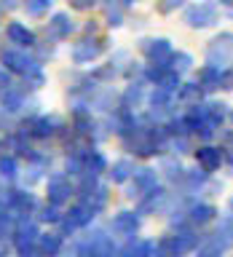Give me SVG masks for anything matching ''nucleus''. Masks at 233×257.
<instances>
[{"label": "nucleus", "instance_id": "cd10ccee", "mask_svg": "<svg viewBox=\"0 0 233 257\" xmlns=\"http://www.w3.org/2000/svg\"><path fill=\"white\" fill-rule=\"evenodd\" d=\"M153 252H156V257H180L182 254L180 249H177L174 236H164L156 246H153Z\"/></svg>", "mask_w": 233, "mask_h": 257}, {"label": "nucleus", "instance_id": "c85d7f7f", "mask_svg": "<svg viewBox=\"0 0 233 257\" xmlns=\"http://www.w3.org/2000/svg\"><path fill=\"white\" fill-rule=\"evenodd\" d=\"M24 11H27L30 16H43L51 11V6H54V0H24Z\"/></svg>", "mask_w": 233, "mask_h": 257}, {"label": "nucleus", "instance_id": "dca6fc26", "mask_svg": "<svg viewBox=\"0 0 233 257\" xmlns=\"http://www.w3.org/2000/svg\"><path fill=\"white\" fill-rule=\"evenodd\" d=\"M80 158H83V174H94V177H99L102 172H107V158H104L99 150H94V148H83Z\"/></svg>", "mask_w": 233, "mask_h": 257}, {"label": "nucleus", "instance_id": "49530a36", "mask_svg": "<svg viewBox=\"0 0 233 257\" xmlns=\"http://www.w3.org/2000/svg\"><path fill=\"white\" fill-rule=\"evenodd\" d=\"M230 118H233V115H230Z\"/></svg>", "mask_w": 233, "mask_h": 257}, {"label": "nucleus", "instance_id": "ea45409f", "mask_svg": "<svg viewBox=\"0 0 233 257\" xmlns=\"http://www.w3.org/2000/svg\"><path fill=\"white\" fill-rule=\"evenodd\" d=\"M0 8H16V0H3V6Z\"/></svg>", "mask_w": 233, "mask_h": 257}, {"label": "nucleus", "instance_id": "f03ea898", "mask_svg": "<svg viewBox=\"0 0 233 257\" xmlns=\"http://www.w3.org/2000/svg\"><path fill=\"white\" fill-rule=\"evenodd\" d=\"M0 62L8 72H16V75H27L30 70L40 67V62L30 54V48H16V46L0 48Z\"/></svg>", "mask_w": 233, "mask_h": 257}, {"label": "nucleus", "instance_id": "6ab92c4d", "mask_svg": "<svg viewBox=\"0 0 233 257\" xmlns=\"http://www.w3.org/2000/svg\"><path fill=\"white\" fill-rule=\"evenodd\" d=\"M198 88L201 91H214V88H220V67L204 64V67L198 70Z\"/></svg>", "mask_w": 233, "mask_h": 257}, {"label": "nucleus", "instance_id": "473e14b6", "mask_svg": "<svg viewBox=\"0 0 233 257\" xmlns=\"http://www.w3.org/2000/svg\"><path fill=\"white\" fill-rule=\"evenodd\" d=\"M40 220H43V222H59V220H62L59 206H54V204L43 206V209H40Z\"/></svg>", "mask_w": 233, "mask_h": 257}, {"label": "nucleus", "instance_id": "c9c22d12", "mask_svg": "<svg viewBox=\"0 0 233 257\" xmlns=\"http://www.w3.org/2000/svg\"><path fill=\"white\" fill-rule=\"evenodd\" d=\"M188 0H161V6H158V11L161 14H172L174 8H180V6H185Z\"/></svg>", "mask_w": 233, "mask_h": 257}, {"label": "nucleus", "instance_id": "37998d69", "mask_svg": "<svg viewBox=\"0 0 233 257\" xmlns=\"http://www.w3.org/2000/svg\"><path fill=\"white\" fill-rule=\"evenodd\" d=\"M220 6H233V0H220Z\"/></svg>", "mask_w": 233, "mask_h": 257}, {"label": "nucleus", "instance_id": "a19ab883", "mask_svg": "<svg viewBox=\"0 0 233 257\" xmlns=\"http://www.w3.org/2000/svg\"><path fill=\"white\" fill-rule=\"evenodd\" d=\"M118 3H121V6H137L140 0H118Z\"/></svg>", "mask_w": 233, "mask_h": 257}, {"label": "nucleus", "instance_id": "2f4dec72", "mask_svg": "<svg viewBox=\"0 0 233 257\" xmlns=\"http://www.w3.org/2000/svg\"><path fill=\"white\" fill-rule=\"evenodd\" d=\"M22 78H24V86H22L24 91H27V88H32V91H38V88L46 83V75H43V70H40V67L30 70L27 75H22Z\"/></svg>", "mask_w": 233, "mask_h": 257}, {"label": "nucleus", "instance_id": "c03bdc74", "mask_svg": "<svg viewBox=\"0 0 233 257\" xmlns=\"http://www.w3.org/2000/svg\"><path fill=\"white\" fill-rule=\"evenodd\" d=\"M3 115H6V112H3V110H0V120H3Z\"/></svg>", "mask_w": 233, "mask_h": 257}, {"label": "nucleus", "instance_id": "bb28decb", "mask_svg": "<svg viewBox=\"0 0 233 257\" xmlns=\"http://www.w3.org/2000/svg\"><path fill=\"white\" fill-rule=\"evenodd\" d=\"M169 67H172L177 75H185V72L193 70V56L185 54V51H172V56H169Z\"/></svg>", "mask_w": 233, "mask_h": 257}, {"label": "nucleus", "instance_id": "a878e982", "mask_svg": "<svg viewBox=\"0 0 233 257\" xmlns=\"http://www.w3.org/2000/svg\"><path fill=\"white\" fill-rule=\"evenodd\" d=\"M124 257H153V244L150 241H142V238H132L129 244L124 246Z\"/></svg>", "mask_w": 233, "mask_h": 257}, {"label": "nucleus", "instance_id": "a211bd4d", "mask_svg": "<svg viewBox=\"0 0 233 257\" xmlns=\"http://www.w3.org/2000/svg\"><path fill=\"white\" fill-rule=\"evenodd\" d=\"M142 201H140V214H150V212H156V209L164 204V198H166V190L164 188H153V190H148V193H142L140 196Z\"/></svg>", "mask_w": 233, "mask_h": 257}, {"label": "nucleus", "instance_id": "5701e85b", "mask_svg": "<svg viewBox=\"0 0 233 257\" xmlns=\"http://www.w3.org/2000/svg\"><path fill=\"white\" fill-rule=\"evenodd\" d=\"M217 217V209L212 206V204H196V206H190V225H206V222H212Z\"/></svg>", "mask_w": 233, "mask_h": 257}, {"label": "nucleus", "instance_id": "58836bf2", "mask_svg": "<svg viewBox=\"0 0 233 257\" xmlns=\"http://www.w3.org/2000/svg\"><path fill=\"white\" fill-rule=\"evenodd\" d=\"M11 83H14V80H11V72H8L6 67H0V94H3Z\"/></svg>", "mask_w": 233, "mask_h": 257}, {"label": "nucleus", "instance_id": "79ce46f5", "mask_svg": "<svg viewBox=\"0 0 233 257\" xmlns=\"http://www.w3.org/2000/svg\"><path fill=\"white\" fill-rule=\"evenodd\" d=\"M0 257H6V241H0Z\"/></svg>", "mask_w": 233, "mask_h": 257}, {"label": "nucleus", "instance_id": "f8f14e48", "mask_svg": "<svg viewBox=\"0 0 233 257\" xmlns=\"http://www.w3.org/2000/svg\"><path fill=\"white\" fill-rule=\"evenodd\" d=\"M27 107V96H24V88L22 86H8L3 94H0V110L6 112V115H16V112H22Z\"/></svg>", "mask_w": 233, "mask_h": 257}, {"label": "nucleus", "instance_id": "f257e3e1", "mask_svg": "<svg viewBox=\"0 0 233 257\" xmlns=\"http://www.w3.org/2000/svg\"><path fill=\"white\" fill-rule=\"evenodd\" d=\"M217 22H220V8L214 0H198V3H190L185 8V24L193 30L214 27Z\"/></svg>", "mask_w": 233, "mask_h": 257}, {"label": "nucleus", "instance_id": "e433bc0d", "mask_svg": "<svg viewBox=\"0 0 233 257\" xmlns=\"http://www.w3.org/2000/svg\"><path fill=\"white\" fill-rule=\"evenodd\" d=\"M107 24L110 27H121V24H124V16H121V11L112 6H107Z\"/></svg>", "mask_w": 233, "mask_h": 257}, {"label": "nucleus", "instance_id": "393cba45", "mask_svg": "<svg viewBox=\"0 0 233 257\" xmlns=\"http://www.w3.org/2000/svg\"><path fill=\"white\" fill-rule=\"evenodd\" d=\"M228 104H222V102H209V104H204V120H209L212 126H217L220 128L222 126V120L228 118Z\"/></svg>", "mask_w": 233, "mask_h": 257}, {"label": "nucleus", "instance_id": "39448f33", "mask_svg": "<svg viewBox=\"0 0 233 257\" xmlns=\"http://www.w3.org/2000/svg\"><path fill=\"white\" fill-rule=\"evenodd\" d=\"M140 51L150 64H169V56H172L174 48H172V40L166 38H145L140 43Z\"/></svg>", "mask_w": 233, "mask_h": 257}, {"label": "nucleus", "instance_id": "6e6552de", "mask_svg": "<svg viewBox=\"0 0 233 257\" xmlns=\"http://www.w3.org/2000/svg\"><path fill=\"white\" fill-rule=\"evenodd\" d=\"M72 193H75V188H72V182L67 180V174H54L51 180H48V204L64 206Z\"/></svg>", "mask_w": 233, "mask_h": 257}, {"label": "nucleus", "instance_id": "0eeeda50", "mask_svg": "<svg viewBox=\"0 0 233 257\" xmlns=\"http://www.w3.org/2000/svg\"><path fill=\"white\" fill-rule=\"evenodd\" d=\"M59 128H62V120L56 115H40L35 120H30V123H24L19 134H32V137H38V140H48V137H54Z\"/></svg>", "mask_w": 233, "mask_h": 257}, {"label": "nucleus", "instance_id": "7ed1b4c3", "mask_svg": "<svg viewBox=\"0 0 233 257\" xmlns=\"http://www.w3.org/2000/svg\"><path fill=\"white\" fill-rule=\"evenodd\" d=\"M206 64H214V67H230L233 64V32H220L209 40Z\"/></svg>", "mask_w": 233, "mask_h": 257}, {"label": "nucleus", "instance_id": "a18cd8bd", "mask_svg": "<svg viewBox=\"0 0 233 257\" xmlns=\"http://www.w3.org/2000/svg\"><path fill=\"white\" fill-rule=\"evenodd\" d=\"M230 206H233V204H230Z\"/></svg>", "mask_w": 233, "mask_h": 257}, {"label": "nucleus", "instance_id": "c756f323", "mask_svg": "<svg viewBox=\"0 0 233 257\" xmlns=\"http://www.w3.org/2000/svg\"><path fill=\"white\" fill-rule=\"evenodd\" d=\"M14 228H16V217L8 212V209L0 206V241H6L8 236H11Z\"/></svg>", "mask_w": 233, "mask_h": 257}, {"label": "nucleus", "instance_id": "1a4fd4ad", "mask_svg": "<svg viewBox=\"0 0 233 257\" xmlns=\"http://www.w3.org/2000/svg\"><path fill=\"white\" fill-rule=\"evenodd\" d=\"M94 209L91 206H86L83 201L80 204H75V206H70V212L62 217V225H64V230H75V228H86V225H91V220H94Z\"/></svg>", "mask_w": 233, "mask_h": 257}, {"label": "nucleus", "instance_id": "423d86ee", "mask_svg": "<svg viewBox=\"0 0 233 257\" xmlns=\"http://www.w3.org/2000/svg\"><path fill=\"white\" fill-rule=\"evenodd\" d=\"M104 51V40L99 38H83L72 46V62L75 64H91L94 59H99Z\"/></svg>", "mask_w": 233, "mask_h": 257}, {"label": "nucleus", "instance_id": "2eb2a0df", "mask_svg": "<svg viewBox=\"0 0 233 257\" xmlns=\"http://www.w3.org/2000/svg\"><path fill=\"white\" fill-rule=\"evenodd\" d=\"M48 35H51L54 40H67L72 32H75V22L70 19V14H54L51 19H48Z\"/></svg>", "mask_w": 233, "mask_h": 257}, {"label": "nucleus", "instance_id": "4c0bfd02", "mask_svg": "<svg viewBox=\"0 0 233 257\" xmlns=\"http://www.w3.org/2000/svg\"><path fill=\"white\" fill-rule=\"evenodd\" d=\"M96 3H99V0H70V6L75 8V11H91Z\"/></svg>", "mask_w": 233, "mask_h": 257}, {"label": "nucleus", "instance_id": "20e7f679", "mask_svg": "<svg viewBox=\"0 0 233 257\" xmlns=\"http://www.w3.org/2000/svg\"><path fill=\"white\" fill-rule=\"evenodd\" d=\"M38 228L32 222H19L14 228V246H16V252H19V257H38V249H35V241H38Z\"/></svg>", "mask_w": 233, "mask_h": 257}, {"label": "nucleus", "instance_id": "4468645a", "mask_svg": "<svg viewBox=\"0 0 233 257\" xmlns=\"http://www.w3.org/2000/svg\"><path fill=\"white\" fill-rule=\"evenodd\" d=\"M140 230V212H118L112 217V233L124 238H134Z\"/></svg>", "mask_w": 233, "mask_h": 257}, {"label": "nucleus", "instance_id": "ddd939ff", "mask_svg": "<svg viewBox=\"0 0 233 257\" xmlns=\"http://www.w3.org/2000/svg\"><path fill=\"white\" fill-rule=\"evenodd\" d=\"M6 38H8V43L16 46V48H32L38 43V38H35V32H32L27 24H22V22H11L6 27Z\"/></svg>", "mask_w": 233, "mask_h": 257}, {"label": "nucleus", "instance_id": "b1692460", "mask_svg": "<svg viewBox=\"0 0 233 257\" xmlns=\"http://www.w3.org/2000/svg\"><path fill=\"white\" fill-rule=\"evenodd\" d=\"M174 94H177V102H182V104H196V102H201V96H204L198 83H180Z\"/></svg>", "mask_w": 233, "mask_h": 257}, {"label": "nucleus", "instance_id": "aec40b11", "mask_svg": "<svg viewBox=\"0 0 233 257\" xmlns=\"http://www.w3.org/2000/svg\"><path fill=\"white\" fill-rule=\"evenodd\" d=\"M148 104H150L153 115H156V112L172 107V104H174V94L166 91V88H158V86H156V88L150 91V96H148Z\"/></svg>", "mask_w": 233, "mask_h": 257}, {"label": "nucleus", "instance_id": "9d476101", "mask_svg": "<svg viewBox=\"0 0 233 257\" xmlns=\"http://www.w3.org/2000/svg\"><path fill=\"white\" fill-rule=\"evenodd\" d=\"M196 161H198L201 172H204V174H212V172H217V169L222 166L225 150H222V148H214V145H204V148L196 150Z\"/></svg>", "mask_w": 233, "mask_h": 257}, {"label": "nucleus", "instance_id": "412c9836", "mask_svg": "<svg viewBox=\"0 0 233 257\" xmlns=\"http://www.w3.org/2000/svg\"><path fill=\"white\" fill-rule=\"evenodd\" d=\"M145 102V83H132L124 91V96H121V107H126V110H134V107H140V104Z\"/></svg>", "mask_w": 233, "mask_h": 257}, {"label": "nucleus", "instance_id": "f3484780", "mask_svg": "<svg viewBox=\"0 0 233 257\" xmlns=\"http://www.w3.org/2000/svg\"><path fill=\"white\" fill-rule=\"evenodd\" d=\"M35 249L40 257H56L62 252V233H38Z\"/></svg>", "mask_w": 233, "mask_h": 257}, {"label": "nucleus", "instance_id": "f704fd0d", "mask_svg": "<svg viewBox=\"0 0 233 257\" xmlns=\"http://www.w3.org/2000/svg\"><path fill=\"white\" fill-rule=\"evenodd\" d=\"M220 88H225V91H233V64H230V67H222V70H220Z\"/></svg>", "mask_w": 233, "mask_h": 257}, {"label": "nucleus", "instance_id": "9b49d317", "mask_svg": "<svg viewBox=\"0 0 233 257\" xmlns=\"http://www.w3.org/2000/svg\"><path fill=\"white\" fill-rule=\"evenodd\" d=\"M132 177H134V185H132V190H129V198H140L142 193H148V190H153L158 185V172L150 169V166L134 169Z\"/></svg>", "mask_w": 233, "mask_h": 257}, {"label": "nucleus", "instance_id": "4be33fe9", "mask_svg": "<svg viewBox=\"0 0 233 257\" xmlns=\"http://www.w3.org/2000/svg\"><path fill=\"white\" fill-rule=\"evenodd\" d=\"M107 172H110V180H112V182L124 185V182L132 180V174H134V164H132L129 158H121V161H115L112 166H107Z\"/></svg>", "mask_w": 233, "mask_h": 257}, {"label": "nucleus", "instance_id": "72a5a7b5", "mask_svg": "<svg viewBox=\"0 0 233 257\" xmlns=\"http://www.w3.org/2000/svg\"><path fill=\"white\" fill-rule=\"evenodd\" d=\"M164 172H166L169 177H172V180H180V177L185 174V169H182L180 164H174L172 158H166V161H164Z\"/></svg>", "mask_w": 233, "mask_h": 257}, {"label": "nucleus", "instance_id": "7c9ffc66", "mask_svg": "<svg viewBox=\"0 0 233 257\" xmlns=\"http://www.w3.org/2000/svg\"><path fill=\"white\" fill-rule=\"evenodd\" d=\"M19 174V164L14 156H3L0 158V180H14Z\"/></svg>", "mask_w": 233, "mask_h": 257}]
</instances>
